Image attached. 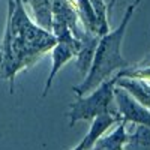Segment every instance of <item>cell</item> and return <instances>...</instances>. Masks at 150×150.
Segmentation results:
<instances>
[{"mask_svg":"<svg viewBox=\"0 0 150 150\" xmlns=\"http://www.w3.org/2000/svg\"><path fill=\"white\" fill-rule=\"evenodd\" d=\"M71 150H86V149H84V143H83V140H81L77 146H75L74 149H71Z\"/></svg>","mask_w":150,"mask_h":150,"instance_id":"obj_13","label":"cell"},{"mask_svg":"<svg viewBox=\"0 0 150 150\" xmlns=\"http://www.w3.org/2000/svg\"><path fill=\"white\" fill-rule=\"evenodd\" d=\"M120 78H134V80H141V81H147L150 83V65H135V66H129L126 69L120 71L119 74Z\"/></svg>","mask_w":150,"mask_h":150,"instance_id":"obj_12","label":"cell"},{"mask_svg":"<svg viewBox=\"0 0 150 150\" xmlns=\"http://www.w3.org/2000/svg\"><path fill=\"white\" fill-rule=\"evenodd\" d=\"M51 32L29 17L24 0H8L5 33L0 42V78L9 81V93L15 89V77L32 68L56 45Z\"/></svg>","mask_w":150,"mask_h":150,"instance_id":"obj_1","label":"cell"},{"mask_svg":"<svg viewBox=\"0 0 150 150\" xmlns=\"http://www.w3.org/2000/svg\"><path fill=\"white\" fill-rule=\"evenodd\" d=\"M0 137H2V135H0Z\"/></svg>","mask_w":150,"mask_h":150,"instance_id":"obj_14","label":"cell"},{"mask_svg":"<svg viewBox=\"0 0 150 150\" xmlns=\"http://www.w3.org/2000/svg\"><path fill=\"white\" fill-rule=\"evenodd\" d=\"M123 150H150V128L135 126L134 132L128 134Z\"/></svg>","mask_w":150,"mask_h":150,"instance_id":"obj_10","label":"cell"},{"mask_svg":"<svg viewBox=\"0 0 150 150\" xmlns=\"http://www.w3.org/2000/svg\"><path fill=\"white\" fill-rule=\"evenodd\" d=\"M140 3L141 0H135L134 3L128 5L119 26L99 38L89 72L78 86L72 87L74 93L77 96L87 95L89 92L95 90L99 84H102L104 81L112 78L120 71L131 66V63L122 54V45H123L128 26Z\"/></svg>","mask_w":150,"mask_h":150,"instance_id":"obj_2","label":"cell"},{"mask_svg":"<svg viewBox=\"0 0 150 150\" xmlns=\"http://www.w3.org/2000/svg\"><path fill=\"white\" fill-rule=\"evenodd\" d=\"M81 47H77V45H72V44H68V42H56V45L53 47V50L50 51V57H51V69H50V74H48V78L45 81V86H44V92H42V98H45L51 89V86L54 83V78L56 75L62 71L68 62H71L72 59L77 57L78 51H80Z\"/></svg>","mask_w":150,"mask_h":150,"instance_id":"obj_5","label":"cell"},{"mask_svg":"<svg viewBox=\"0 0 150 150\" xmlns=\"http://www.w3.org/2000/svg\"><path fill=\"white\" fill-rule=\"evenodd\" d=\"M117 74L112 78L99 84L95 90L84 96H77V101L69 104L68 125L69 128L75 126L78 122H92L102 114H117L114 104V89L117 84Z\"/></svg>","mask_w":150,"mask_h":150,"instance_id":"obj_3","label":"cell"},{"mask_svg":"<svg viewBox=\"0 0 150 150\" xmlns=\"http://www.w3.org/2000/svg\"><path fill=\"white\" fill-rule=\"evenodd\" d=\"M119 77V75H117ZM117 87L128 92L134 99H137L141 105L150 110V83L134 80V78H120L117 80Z\"/></svg>","mask_w":150,"mask_h":150,"instance_id":"obj_7","label":"cell"},{"mask_svg":"<svg viewBox=\"0 0 150 150\" xmlns=\"http://www.w3.org/2000/svg\"><path fill=\"white\" fill-rule=\"evenodd\" d=\"M81 41V48L77 54V66H78V72L83 75V78L87 75L90 66H92V62H93V56H95V50L99 41V36L96 35H90L84 32L83 36L80 38Z\"/></svg>","mask_w":150,"mask_h":150,"instance_id":"obj_6","label":"cell"},{"mask_svg":"<svg viewBox=\"0 0 150 150\" xmlns=\"http://www.w3.org/2000/svg\"><path fill=\"white\" fill-rule=\"evenodd\" d=\"M75 9H77V15H78L83 30L90 35L99 36L98 18L89 0H75Z\"/></svg>","mask_w":150,"mask_h":150,"instance_id":"obj_8","label":"cell"},{"mask_svg":"<svg viewBox=\"0 0 150 150\" xmlns=\"http://www.w3.org/2000/svg\"><path fill=\"white\" fill-rule=\"evenodd\" d=\"M114 104L117 116L122 122L132 123L135 126L150 128V110L117 86L114 89Z\"/></svg>","mask_w":150,"mask_h":150,"instance_id":"obj_4","label":"cell"},{"mask_svg":"<svg viewBox=\"0 0 150 150\" xmlns=\"http://www.w3.org/2000/svg\"><path fill=\"white\" fill-rule=\"evenodd\" d=\"M89 2L96 14L98 24H99V38H101L111 30L110 29V12H111L112 5L116 3V0H111L110 3H107L105 0H89Z\"/></svg>","mask_w":150,"mask_h":150,"instance_id":"obj_11","label":"cell"},{"mask_svg":"<svg viewBox=\"0 0 150 150\" xmlns=\"http://www.w3.org/2000/svg\"><path fill=\"white\" fill-rule=\"evenodd\" d=\"M32 8L35 23L42 29L51 32L53 29V0H27Z\"/></svg>","mask_w":150,"mask_h":150,"instance_id":"obj_9","label":"cell"}]
</instances>
